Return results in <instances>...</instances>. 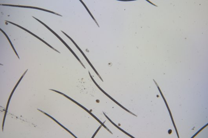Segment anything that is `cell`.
Masks as SVG:
<instances>
[{"label": "cell", "mask_w": 208, "mask_h": 138, "mask_svg": "<svg viewBox=\"0 0 208 138\" xmlns=\"http://www.w3.org/2000/svg\"><path fill=\"white\" fill-rule=\"evenodd\" d=\"M32 17H33V18H34L35 19L37 20V21H39V22H40V23L42 24H43L44 25V26H45V27H47V28L50 31H51V32H52V33H53L54 34V35H56V36H57V38H58L60 40V41H61V42H62V43H63L64 44H65V46H66V47H67V48L70 51H71V52H72V53L74 55V56H75V57H76V58H77V60H78L79 61V62L80 63H81V64L82 65V66H83L84 68H85V69H86V67H85L84 65L83 64V63H82V62H81V61H80L79 59L78 58V57H77V55H76V54H75L74 53V51H72V49H71V47H69V46H68V45L67 44H66V43L65 42V41H64L63 40H62V39L60 37V36H59L57 34V33H56V32H54V31H53V30L52 29H51V28H50L49 27H48V26H47V25L45 24L44 23H43V22H42V21H40L38 19L36 18V17H33V16H32Z\"/></svg>", "instance_id": "6da1fadb"}, {"label": "cell", "mask_w": 208, "mask_h": 138, "mask_svg": "<svg viewBox=\"0 0 208 138\" xmlns=\"http://www.w3.org/2000/svg\"><path fill=\"white\" fill-rule=\"evenodd\" d=\"M61 31V32H62V33H63V34H65V35H66V36H67V37H68V38H69L71 40V41H72V42L74 44V45H75V46H76V47H77V48L79 50V51H80V52H81V53H82V55H83L84 56L85 59H86V60H87L88 62V63L90 65V66H91V67H92V68L93 69L94 71L96 73V74H97V76H99V77H100V79H101V81H103V80H102V78H101V76H100V75H99L98 73L97 72V71H96V69H95L94 68L93 66H92V64H91V62H90V61H89V60L86 57V55H85L84 54V53L83 52H82V50H81V49H80L79 47V46H77V44H76V43H75L74 41H73V40H72V39L70 37V36L68 35H67V34H66V33H65V32H63V31Z\"/></svg>", "instance_id": "7a4b0ae2"}, {"label": "cell", "mask_w": 208, "mask_h": 138, "mask_svg": "<svg viewBox=\"0 0 208 138\" xmlns=\"http://www.w3.org/2000/svg\"><path fill=\"white\" fill-rule=\"evenodd\" d=\"M6 22H7V23H10L11 24H13L14 25H15V26H17V27H20V28H21V29H22V30H25V31H26V32H29V33H30L31 34H32L33 35L35 36V37L39 39L40 40V41H42V42L44 43L45 44H46V45H47V46H49L50 47H51V48L52 49H53L54 50V51H56V52H59V53H61V52H59V51H57V50H56V49H55V48H54L52 46H51V45L50 44H49L48 43H47V42H46L45 41H43V40H42V39L40 38L39 37H38V36H37V35H35V34H34L32 32H31L30 31H28V30L26 29H25V28H24V27H21V26H19V25H17V24H16L13 23V22H10V21H5Z\"/></svg>", "instance_id": "3957f363"}, {"label": "cell", "mask_w": 208, "mask_h": 138, "mask_svg": "<svg viewBox=\"0 0 208 138\" xmlns=\"http://www.w3.org/2000/svg\"><path fill=\"white\" fill-rule=\"evenodd\" d=\"M1 6H12V7H25V8H33L35 9H37L38 10H42L43 11H45V12H49L50 13H52V14H54L57 15L59 16H61V17H62V15L56 13L54 12H52V11L48 10L45 9H44L39 8V7H32V6H20V5H9V4H1Z\"/></svg>", "instance_id": "277c9868"}, {"label": "cell", "mask_w": 208, "mask_h": 138, "mask_svg": "<svg viewBox=\"0 0 208 138\" xmlns=\"http://www.w3.org/2000/svg\"><path fill=\"white\" fill-rule=\"evenodd\" d=\"M59 93L62 94L63 95H64V96H66V97H67V98H68V99H70V100H72V101H74V102L76 103H77V105H79V106H81V107L83 108H84L85 109V110H86V111H88V112L89 113V114H91V115H92V116L95 119H96V120H97V121H98L101 124V125H102V126L104 127V128H106V130H108V131H109V132L110 133H111V134H113V133H111V131H110V130H108V128H106V127L105 126V125H104L103 123H102V122H101V121H100V120H99L92 113H91V112H90V111H88L87 110H86V108H84L83 107V106H81V105H80L79 104V103H77V102H75V101H74L73 100H72V99L70 98L69 97H68L66 96V95H64V94L61 93H60L59 92Z\"/></svg>", "instance_id": "5b68a950"}, {"label": "cell", "mask_w": 208, "mask_h": 138, "mask_svg": "<svg viewBox=\"0 0 208 138\" xmlns=\"http://www.w3.org/2000/svg\"><path fill=\"white\" fill-rule=\"evenodd\" d=\"M0 30H1V31H2V32H3V33L6 36V37H7V39H8V41H9V42L10 43V44L11 45V46H12V48H13V49L14 50V52H15V53H16V55H17V57H18L19 59H20L19 56L18 55H17V52H16V50H15V49H14V48L13 45V44H12V42H11V41L10 40V38H9V37H8V36H7V34H6L5 33V32H4V31H3V30H2V29H0Z\"/></svg>", "instance_id": "8992f818"}, {"label": "cell", "mask_w": 208, "mask_h": 138, "mask_svg": "<svg viewBox=\"0 0 208 138\" xmlns=\"http://www.w3.org/2000/svg\"><path fill=\"white\" fill-rule=\"evenodd\" d=\"M80 1H81V2H82V4H83L84 5V6H85V7H86V9H87V11H88V12H89V13L91 15V17H92V18L94 19V21H95V22H96V24H97V26H98L99 27H100V26H99L98 24L97 23V21H96V20H95V19L93 17L92 15L91 14V12H90L89 10H88V9L87 7H86V6L84 4V3L83 2H82V1H81V0H80Z\"/></svg>", "instance_id": "52a82bcc"}]
</instances>
